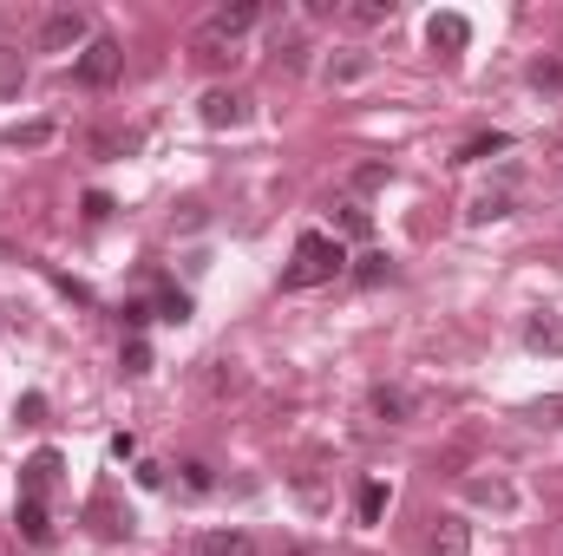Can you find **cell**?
<instances>
[{
  "label": "cell",
  "mask_w": 563,
  "mask_h": 556,
  "mask_svg": "<svg viewBox=\"0 0 563 556\" xmlns=\"http://www.w3.org/2000/svg\"><path fill=\"white\" fill-rule=\"evenodd\" d=\"M387 276H394V256H380V249H367V256L354 263V281H367V288H374V281H387Z\"/></svg>",
  "instance_id": "obj_23"
},
{
  "label": "cell",
  "mask_w": 563,
  "mask_h": 556,
  "mask_svg": "<svg viewBox=\"0 0 563 556\" xmlns=\"http://www.w3.org/2000/svg\"><path fill=\"white\" fill-rule=\"evenodd\" d=\"M119 73H125V46H119L112 33H92V46L73 59V79H79V86H112Z\"/></svg>",
  "instance_id": "obj_4"
},
{
  "label": "cell",
  "mask_w": 563,
  "mask_h": 556,
  "mask_svg": "<svg viewBox=\"0 0 563 556\" xmlns=\"http://www.w3.org/2000/svg\"><path fill=\"white\" fill-rule=\"evenodd\" d=\"M125 374H151V347H144L139 334L125 341Z\"/></svg>",
  "instance_id": "obj_28"
},
{
  "label": "cell",
  "mask_w": 563,
  "mask_h": 556,
  "mask_svg": "<svg viewBox=\"0 0 563 556\" xmlns=\"http://www.w3.org/2000/svg\"><path fill=\"white\" fill-rule=\"evenodd\" d=\"M387 177H394V164H361V170H354L347 184H354V190H380Z\"/></svg>",
  "instance_id": "obj_27"
},
{
  "label": "cell",
  "mask_w": 563,
  "mask_h": 556,
  "mask_svg": "<svg viewBox=\"0 0 563 556\" xmlns=\"http://www.w3.org/2000/svg\"><path fill=\"white\" fill-rule=\"evenodd\" d=\"M197 556H250V537H243V531H210V537L197 544Z\"/></svg>",
  "instance_id": "obj_21"
},
{
  "label": "cell",
  "mask_w": 563,
  "mask_h": 556,
  "mask_svg": "<svg viewBox=\"0 0 563 556\" xmlns=\"http://www.w3.org/2000/svg\"><path fill=\"white\" fill-rule=\"evenodd\" d=\"M197 119H203L210 132H236V125L250 119V99H243V92H223V86H217V92H203Z\"/></svg>",
  "instance_id": "obj_6"
},
{
  "label": "cell",
  "mask_w": 563,
  "mask_h": 556,
  "mask_svg": "<svg viewBox=\"0 0 563 556\" xmlns=\"http://www.w3.org/2000/svg\"><path fill=\"white\" fill-rule=\"evenodd\" d=\"M347 276V249H341V236H328V230H301L295 236V256H288V269H282V288L295 294V288H321V281Z\"/></svg>",
  "instance_id": "obj_2"
},
{
  "label": "cell",
  "mask_w": 563,
  "mask_h": 556,
  "mask_svg": "<svg viewBox=\"0 0 563 556\" xmlns=\"http://www.w3.org/2000/svg\"><path fill=\"white\" fill-rule=\"evenodd\" d=\"M20 419H26V425H40V419H46V400H40V393H26V400H20Z\"/></svg>",
  "instance_id": "obj_31"
},
{
  "label": "cell",
  "mask_w": 563,
  "mask_h": 556,
  "mask_svg": "<svg viewBox=\"0 0 563 556\" xmlns=\"http://www.w3.org/2000/svg\"><path fill=\"white\" fill-rule=\"evenodd\" d=\"M20 86H26V53L0 40V99H20Z\"/></svg>",
  "instance_id": "obj_16"
},
{
  "label": "cell",
  "mask_w": 563,
  "mask_h": 556,
  "mask_svg": "<svg viewBox=\"0 0 563 556\" xmlns=\"http://www.w3.org/2000/svg\"><path fill=\"white\" fill-rule=\"evenodd\" d=\"M119 321H125L132 334H144V321H151V301H125V308H119Z\"/></svg>",
  "instance_id": "obj_29"
},
{
  "label": "cell",
  "mask_w": 563,
  "mask_h": 556,
  "mask_svg": "<svg viewBox=\"0 0 563 556\" xmlns=\"http://www.w3.org/2000/svg\"><path fill=\"white\" fill-rule=\"evenodd\" d=\"M250 26H263V0H230V7H217L210 20H203V33H217V40H243Z\"/></svg>",
  "instance_id": "obj_5"
},
{
  "label": "cell",
  "mask_w": 563,
  "mask_h": 556,
  "mask_svg": "<svg viewBox=\"0 0 563 556\" xmlns=\"http://www.w3.org/2000/svg\"><path fill=\"white\" fill-rule=\"evenodd\" d=\"M86 53L92 46V20H86V7H53L46 20H40V53Z\"/></svg>",
  "instance_id": "obj_3"
},
{
  "label": "cell",
  "mask_w": 563,
  "mask_h": 556,
  "mask_svg": "<svg viewBox=\"0 0 563 556\" xmlns=\"http://www.w3.org/2000/svg\"><path fill=\"white\" fill-rule=\"evenodd\" d=\"M367 407L387 419V425H407V419H413V393H407V387H387V380H380V387L367 393Z\"/></svg>",
  "instance_id": "obj_9"
},
{
  "label": "cell",
  "mask_w": 563,
  "mask_h": 556,
  "mask_svg": "<svg viewBox=\"0 0 563 556\" xmlns=\"http://www.w3.org/2000/svg\"><path fill=\"white\" fill-rule=\"evenodd\" d=\"M177 471H184V478H177V485H184V498H210V491H217V478H210V465H203V458H184Z\"/></svg>",
  "instance_id": "obj_20"
},
{
  "label": "cell",
  "mask_w": 563,
  "mask_h": 556,
  "mask_svg": "<svg viewBox=\"0 0 563 556\" xmlns=\"http://www.w3.org/2000/svg\"><path fill=\"white\" fill-rule=\"evenodd\" d=\"M380 511H387V485L367 478V485L354 491V518H361V524H380Z\"/></svg>",
  "instance_id": "obj_18"
},
{
  "label": "cell",
  "mask_w": 563,
  "mask_h": 556,
  "mask_svg": "<svg viewBox=\"0 0 563 556\" xmlns=\"http://www.w3.org/2000/svg\"><path fill=\"white\" fill-rule=\"evenodd\" d=\"M498 151H511V132H478V138H465L452 151V164H485V157H498Z\"/></svg>",
  "instance_id": "obj_15"
},
{
  "label": "cell",
  "mask_w": 563,
  "mask_h": 556,
  "mask_svg": "<svg viewBox=\"0 0 563 556\" xmlns=\"http://www.w3.org/2000/svg\"><path fill=\"white\" fill-rule=\"evenodd\" d=\"M334 230H341V236H354V243H367V236H374V216H367V203L341 197V203H334Z\"/></svg>",
  "instance_id": "obj_13"
},
{
  "label": "cell",
  "mask_w": 563,
  "mask_h": 556,
  "mask_svg": "<svg viewBox=\"0 0 563 556\" xmlns=\"http://www.w3.org/2000/svg\"><path fill=\"white\" fill-rule=\"evenodd\" d=\"M112 458H119V465H125V458H139V438H132V432H119V438H112Z\"/></svg>",
  "instance_id": "obj_32"
},
{
  "label": "cell",
  "mask_w": 563,
  "mask_h": 556,
  "mask_svg": "<svg viewBox=\"0 0 563 556\" xmlns=\"http://www.w3.org/2000/svg\"><path fill=\"white\" fill-rule=\"evenodd\" d=\"M0 321H7V314H0Z\"/></svg>",
  "instance_id": "obj_34"
},
{
  "label": "cell",
  "mask_w": 563,
  "mask_h": 556,
  "mask_svg": "<svg viewBox=\"0 0 563 556\" xmlns=\"http://www.w3.org/2000/svg\"><path fill=\"white\" fill-rule=\"evenodd\" d=\"M53 491H59V452L46 445V452H33V458L20 465V504H13V531H20L33 551L53 544Z\"/></svg>",
  "instance_id": "obj_1"
},
{
  "label": "cell",
  "mask_w": 563,
  "mask_h": 556,
  "mask_svg": "<svg viewBox=\"0 0 563 556\" xmlns=\"http://www.w3.org/2000/svg\"><path fill=\"white\" fill-rule=\"evenodd\" d=\"M46 138H53V125H46V119H33V125H13V132H7L13 151H33V144H46Z\"/></svg>",
  "instance_id": "obj_26"
},
{
  "label": "cell",
  "mask_w": 563,
  "mask_h": 556,
  "mask_svg": "<svg viewBox=\"0 0 563 556\" xmlns=\"http://www.w3.org/2000/svg\"><path fill=\"white\" fill-rule=\"evenodd\" d=\"M367 73H374V59H367V53H341V59H328V79H334V86L367 79Z\"/></svg>",
  "instance_id": "obj_22"
},
{
  "label": "cell",
  "mask_w": 563,
  "mask_h": 556,
  "mask_svg": "<svg viewBox=\"0 0 563 556\" xmlns=\"http://www.w3.org/2000/svg\"><path fill=\"white\" fill-rule=\"evenodd\" d=\"M525 347L531 354H563V321L558 314H531L525 321Z\"/></svg>",
  "instance_id": "obj_12"
},
{
  "label": "cell",
  "mask_w": 563,
  "mask_h": 556,
  "mask_svg": "<svg viewBox=\"0 0 563 556\" xmlns=\"http://www.w3.org/2000/svg\"><path fill=\"white\" fill-rule=\"evenodd\" d=\"M426 556H472V524H465V518H439Z\"/></svg>",
  "instance_id": "obj_7"
},
{
  "label": "cell",
  "mask_w": 563,
  "mask_h": 556,
  "mask_svg": "<svg viewBox=\"0 0 563 556\" xmlns=\"http://www.w3.org/2000/svg\"><path fill=\"white\" fill-rule=\"evenodd\" d=\"M341 20H354V26H387V20H394V0H354V7H341Z\"/></svg>",
  "instance_id": "obj_19"
},
{
  "label": "cell",
  "mask_w": 563,
  "mask_h": 556,
  "mask_svg": "<svg viewBox=\"0 0 563 556\" xmlns=\"http://www.w3.org/2000/svg\"><path fill=\"white\" fill-rule=\"evenodd\" d=\"M531 86L563 99V59H531Z\"/></svg>",
  "instance_id": "obj_25"
},
{
  "label": "cell",
  "mask_w": 563,
  "mask_h": 556,
  "mask_svg": "<svg viewBox=\"0 0 563 556\" xmlns=\"http://www.w3.org/2000/svg\"><path fill=\"white\" fill-rule=\"evenodd\" d=\"M511 184H518V170L505 164V184H498V190H485L465 216H472V223H498V216H511Z\"/></svg>",
  "instance_id": "obj_10"
},
{
  "label": "cell",
  "mask_w": 563,
  "mask_h": 556,
  "mask_svg": "<svg viewBox=\"0 0 563 556\" xmlns=\"http://www.w3.org/2000/svg\"><path fill=\"white\" fill-rule=\"evenodd\" d=\"M288 556H308V551H288Z\"/></svg>",
  "instance_id": "obj_33"
},
{
  "label": "cell",
  "mask_w": 563,
  "mask_h": 556,
  "mask_svg": "<svg viewBox=\"0 0 563 556\" xmlns=\"http://www.w3.org/2000/svg\"><path fill=\"white\" fill-rule=\"evenodd\" d=\"M197 59H203V66H230V59H236V46H230V40H217V33H197Z\"/></svg>",
  "instance_id": "obj_24"
},
{
  "label": "cell",
  "mask_w": 563,
  "mask_h": 556,
  "mask_svg": "<svg viewBox=\"0 0 563 556\" xmlns=\"http://www.w3.org/2000/svg\"><path fill=\"white\" fill-rule=\"evenodd\" d=\"M308 53H314V46H308L301 33H276V66L282 73H308Z\"/></svg>",
  "instance_id": "obj_17"
},
{
  "label": "cell",
  "mask_w": 563,
  "mask_h": 556,
  "mask_svg": "<svg viewBox=\"0 0 563 556\" xmlns=\"http://www.w3.org/2000/svg\"><path fill=\"white\" fill-rule=\"evenodd\" d=\"M426 40L445 46V53H459V46H472V20H465V13H432V20H426Z\"/></svg>",
  "instance_id": "obj_8"
},
{
  "label": "cell",
  "mask_w": 563,
  "mask_h": 556,
  "mask_svg": "<svg viewBox=\"0 0 563 556\" xmlns=\"http://www.w3.org/2000/svg\"><path fill=\"white\" fill-rule=\"evenodd\" d=\"M106 216H112V197H106V190H92V197H86V223H106Z\"/></svg>",
  "instance_id": "obj_30"
},
{
  "label": "cell",
  "mask_w": 563,
  "mask_h": 556,
  "mask_svg": "<svg viewBox=\"0 0 563 556\" xmlns=\"http://www.w3.org/2000/svg\"><path fill=\"white\" fill-rule=\"evenodd\" d=\"M465 498H472V504H485V511H511V504H518L505 478H465Z\"/></svg>",
  "instance_id": "obj_14"
},
{
  "label": "cell",
  "mask_w": 563,
  "mask_h": 556,
  "mask_svg": "<svg viewBox=\"0 0 563 556\" xmlns=\"http://www.w3.org/2000/svg\"><path fill=\"white\" fill-rule=\"evenodd\" d=\"M151 321L184 327V321H190V294H184V288H170V281H157V288H151Z\"/></svg>",
  "instance_id": "obj_11"
}]
</instances>
